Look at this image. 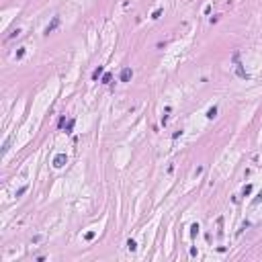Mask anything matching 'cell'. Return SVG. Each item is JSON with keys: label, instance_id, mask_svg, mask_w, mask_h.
<instances>
[{"label": "cell", "instance_id": "6da1fadb", "mask_svg": "<svg viewBox=\"0 0 262 262\" xmlns=\"http://www.w3.org/2000/svg\"><path fill=\"white\" fill-rule=\"evenodd\" d=\"M66 164H68V156H66V154H57V156L53 158V166H55V168H64Z\"/></svg>", "mask_w": 262, "mask_h": 262}, {"label": "cell", "instance_id": "7a4b0ae2", "mask_svg": "<svg viewBox=\"0 0 262 262\" xmlns=\"http://www.w3.org/2000/svg\"><path fill=\"white\" fill-rule=\"evenodd\" d=\"M119 78H121V82H131V78H133V70H131V68H123Z\"/></svg>", "mask_w": 262, "mask_h": 262}, {"label": "cell", "instance_id": "3957f363", "mask_svg": "<svg viewBox=\"0 0 262 262\" xmlns=\"http://www.w3.org/2000/svg\"><path fill=\"white\" fill-rule=\"evenodd\" d=\"M59 25V16H53V21H51V25H47V29H45V33L49 35V33H53V29Z\"/></svg>", "mask_w": 262, "mask_h": 262}, {"label": "cell", "instance_id": "277c9868", "mask_svg": "<svg viewBox=\"0 0 262 262\" xmlns=\"http://www.w3.org/2000/svg\"><path fill=\"white\" fill-rule=\"evenodd\" d=\"M102 74H105V68H102V66H98V68H96V70L92 72V80H98V78L102 76Z\"/></svg>", "mask_w": 262, "mask_h": 262}, {"label": "cell", "instance_id": "5b68a950", "mask_svg": "<svg viewBox=\"0 0 262 262\" xmlns=\"http://www.w3.org/2000/svg\"><path fill=\"white\" fill-rule=\"evenodd\" d=\"M236 72H238V76H240V78H250V76H248V74L244 72V68H242V64H238V68H236Z\"/></svg>", "mask_w": 262, "mask_h": 262}, {"label": "cell", "instance_id": "8992f818", "mask_svg": "<svg viewBox=\"0 0 262 262\" xmlns=\"http://www.w3.org/2000/svg\"><path fill=\"white\" fill-rule=\"evenodd\" d=\"M215 115H217V107H211V109L207 111V119H213Z\"/></svg>", "mask_w": 262, "mask_h": 262}, {"label": "cell", "instance_id": "52a82bcc", "mask_svg": "<svg viewBox=\"0 0 262 262\" xmlns=\"http://www.w3.org/2000/svg\"><path fill=\"white\" fill-rule=\"evenodd\" d=\"M111 80H113V76L107 72V74H102V84H111Z\"/></svg>", "mask_w": 262, "mask_h": 262}, {"label": "cell", "instance_id": "ba28073f", "mask_svg": "<svg viewBox=\"0 0 262 262\" xmlns=\"http://www.w3.org/2000/svg\"><path fill=\"white\" fill-rule=\"evenodd\" d=\"M64 127H66V133H72V127H74V119H70V121H68Z\"/></svg>", "mask_w": 262, "mask_h": 262}, {"label": "cell", "instance_id": "9c48e42d", "mask_svg": "<svg viewBox=\"0 0 262 262\" xmlns=\"http://www.w3.org/2000/svg\"><path fill=\"white\" fill-rule=\"evenodd\" d=\"M127 248H129L131 252H135V250H137V244H135L133 240H127Z\"/></svg>", "mask_w": 262, "mask_h": 262}, {"label": "cell", "instance_id": "30bf717a", "mask_svg": "<svg viewBox=\"0 0 262 262\" xmlns=\"http://www.w3.org/2000/svg\"><path fill=\"white\" fill-rule=\"evenodd\" d=\"M8 145H10V137H8V139H6V141L2 143V156H4V154L8 152Z\"/></svg>", "mask_w": 262, "mask_h": 262}, {"label": "cell", "instance_id": "8fae6325", "mask_svg": "<svg viewBox=\"0 0 262 262\" xmlns=\"http://www.w3.org/2000/svg\"><path fill=\"white\" fill-rule=\"evenodd\" d=\"M250 193H252V184H246V186H244V190H242V195H244V197H248Z\"/></svg>", "mask_w": 262, "mask_h": 262}, {"label": "cell", "instance_id": "7c38bea8", "mask_svg": "<svg viewBox=\"0 0 262 262\" xmlns=\"http://www.w3.org/2000/svg\"><path fill=\"white\" fill-rule=\"evenodd\" d=\"M19 35H21V31H19V29H14V31H12V33H10L8 37H6V41H10L12 37H19Z\"/></svg>", "mask_w": 262, "mask_h": 262}, {"label": "cell", "instance_id": "4fadbf2b", "mask_svg": "<svg viewBox=\"0 0 262 262\" xmlns=\"http://www.w3.org/2000/svg\"><path fill=\"white\" fill-rule=\"evenodd\" d=\"M197 233H199V225H197V223H195V225H193V227H190V236H193V238H195V236H197Z\"/></svg>", "mask_w": 262, "mask_h": 262}, {"label": "cell", "instance_id": "5bb4252c", "mask_svg": "<svg viewBox=\"0 0 262 262\" xmlns=\"http://www.w3.org/2000/svg\"><path fill=\"white\" fill-rule=\"evenodd\" d=\"M94 236H96L94 231H86V236H84V238H86L88 242H90V240H94Z\"/></svg>", "mask_w": 262, "mask_h": 262}, {"label": "cell", "instance_id": "9a60e30c", "mask_svg": "<svg viewBox=\"0 0 262 262\" xmlns=\"http://www.w3.org/2000/svg\"><path fill=\"white\" fill-rule=\"evenodd\" d=\"M252 203H254V205H258V203H262V190H260V193H258V197H256V199H254Z\"/></svg>", "mask_w": 262, "mask_h": 262}, {"label": "cell", "instance_id": "2e32d148", "mask_svg": "<svg viewBox=\"0 0 262 262\" xmlns=\"http://www.w3.org/2000/svg\"><path fill=\"white\" fill-rule=\"evenodd\" d=\"M160 14H162V8H158V10H154V14H152V19H160Z\"/></svg>", "mask_w": 262, "mask_h": 262}, {"label": "cell", "instance_id": "e0dca14e", "mask_svg": "<svg viewBox=\"0 0 262 262\" xmlns=\"http://www.w3.org/2000/svg\"><path fill=\"white\" fill-rule=\"evenodd\" d=\"M27 193V186H21L19 190H16V197H21V195H25Z\"/></svg>", "mask_w": 262, "mask_h": 262}]
</instances>
